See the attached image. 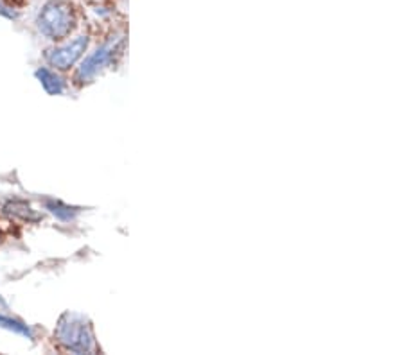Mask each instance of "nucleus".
Wrapping results in <instances>:
<instances>
[{
  "label": "nucleus",
  "mask_w": 404,
  "mask_h": 355,
  "mask_svg": "<svg viewBox=\"0 0 404 355\" xmlns=\"http://www.w3.org/2000/svg\"><path fill=\"white\" fill-rule=\"evenodd\" d=\"M36 77L40 80L42 86L45 88L47 93L59 96V93L63 92V81L59 80L58 75L52 70H49V68H38V70H36Z\"/></svg>",
  "instance_id": "nucleus-6"
},
{
  "label": "nucleus",
  "mask_w": 404,
  "mask_h": 355,
  "mask_svg": "<svg viewBox=\"0 0 404 355\" xmlns=\"http://www.w3.org/2000/svg\"><path fill=\"white\" fill-rule=\"evenodd\" d=\"M4 9L6 8H2V6H0V13H4ZM9 15V18H15V13H8Z\"/></svg>",
  "instance_id": "nucleus-9"
},
{
  "label": "nucleus",
  "mask_w": 404,
  "mask_h": 355,
  "mask_svg": "<svg viewBox=\"0 0 404 355\" xmlns=\"http://www.w3.org/2000/svg\"><path fill=\"white\" fill-rule=\"evenodd\" d=\"M56 338L67 350L76 354L93 352V335L89 322L77 314H63L56 328Z\"/></svg>",
  "instance_id": "nucleus-2"
},
{
  "label": "nucleus",
  "mask_w": 404,
  "mask_h": 355,
  "mask_svg": "<svg viewBox=\"0 0 404 355\" xmlns=\"http://www.w3.org/2000/svg\"><path fill=\"white\" fill-rule=\"evenodd\" d=\"M4 212L11 216V218L22 219V221L27 222H36L42 219V216L36 210L31 209V205L24 203V201H11V203L4 206Z\"/></svg>",
  "instance_id": "nucleus-5"
},
{
  "label": "nucleus",
  "mask_w": 404,
  "mask_h": 355,
  "mask_svg": "<svg viewBox=\"0 0 404 355\" xmlns=\"http://www.w3.org/2000/svg\"><path fill=\"white\" fill-rule=\"evenodd\" d=\"M0 326H2V328H8V331L17 332V334L26 335V338H29V339H33V331H31V328L27 325H24V323L17 322V319H11V318H6V316H0Z\"/></svg>",
  "instance_id": "nucleus-7"
},
{
  "label": "nucleus",
  "mask_w": 404,
  "mask_h": 355,
  "mask_svg": "<svg viewBox=\"0 0 404 355\" xmlns=\"http://www.w3.org/2000/svg\"><path fill=\"white\" fill-rule=\"evenodd\" d=\"M87 45H89V38H76L74 42L67 43V45L49 50V52H47V61L51 63L52 67L59 68V70H67V68H70L72 65L83 56V52L87 50Z\"/></svg>",
  "instance_id": "nucleus-4"
},
{
  "label": "nucleus",
  "mask_w": 404,
  "mask_h": 355,
  "mask_svg": "<svg viewBox=\"0 0 404 355\" xmlns=\"http://www.w3.org/2000/svg\"><path fill=\"white\" fill-rule=\"evenodd\" d=\"M47 206H49V210H51L54 216H58V218H61V219H72L74 218V209H68V206H65V205H61L59 201H49L47 203Z\"/></svg>",
  "instance_id": "nucleus-8"
},
{
  "label": "nucleus",
  "mask_w": 404,
  "mask_h": 355,
  "mask_svg": "<svg viewBox=\"0 0 404 355\" xmlns=\"http://www.w3.org/2000/svg\"><path fill=\"white\" fill-rule=\"evenodd\" d=\"M119 45H121V40L108 42L106 45H103L101 49H97L90 58L84 59V63L81 65V68L76 74L77 83L83 84V83H89L90 80H93L97 72L101 70V68H105L106 65L112 61V58H114L115 50L119 49Z\"/></svg>",
  "instance_id": "nucleus-3"
},
{
  "label": "nucleus",
  "mask_w": 404,
  "mask_h": 355,
  "mask_svg": "<svg viewBox=\"0 0 404 355\" xmlns=\"http://www.w3.org/2000/svg\"><path fill=\"white\" fill-rule=\"evenodd\" d=\"M38 29L51 40H61L74 29V9L67 0H49L38 15Z\"/></svg>",
  "instance_id": "nucleus-1"
}]
</instances>
